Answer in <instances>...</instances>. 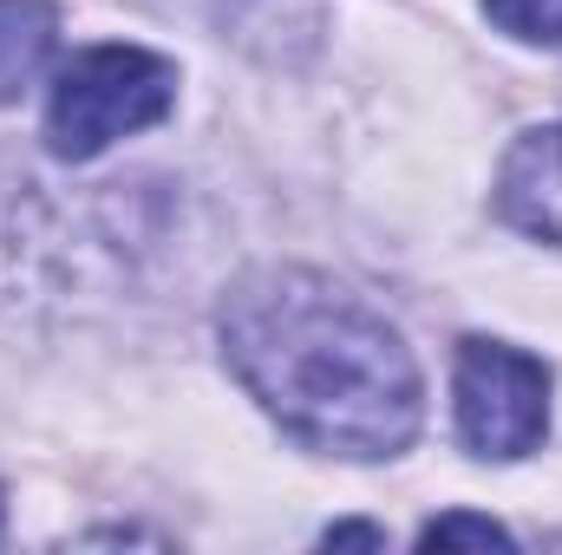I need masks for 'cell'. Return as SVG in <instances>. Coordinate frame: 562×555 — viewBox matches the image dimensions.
Listing matches in <instances>:
<instances>
[{
    "label": "cell",
    "mask_w": 562,
    "mask_h": 555,
    "mask_svg": "<svg viewBox=\"0 0 562 555\" xmlns=\"http://www.w3.org/2000/svg\"><path fill=\"white\" fill-rule=\"evenodd\" d=\"M216 333L243 393L307 451L400 457L419 438V360L347 281L321 269H256L229 287Z\"/></svg>",
    "instance_id": "6da1fadb"
},
{
    "label": "cell",
    "mask_w": 562,
    "mask_h": 555,
    "mask_svg": "<svg viewBox=\"0 0 562 555\" xmlns=\"http://www.w3.org/2000/svg\"><path fill=\"white\" fill-rule=\"evenodd\" d=\"M177 105V66L144 46H86L53 72L46 150L59 163H92L132 132L164 125Z\"/></svg>",
    "instance_id": "7a4b0ae2"
},
{
    "label": "cell",
    "mask_w": 562,
    "mask_h": 555,
    "mask_svg": "<svg viewBox=\"0 0 562 555\" xmlns=\"http://www.w3.org/2000/svg\"><path fill=\"white\" fill-rule=\"evenodd\" d=\"M451 406L471 457L517 464L550 431V366L504 340H464L451 373Z\"/></svg>",
    "instance_id": "3957f363"
},
{
    "label": "cell",
    "mask_w": 562,
    "mask_h": 555,
    "mask_svg": "<svg viewBox=\"0 0 562 555\" xmlns=\"http://www.w3.org/2000/svg\"><path fill=\"white\" fill-rule=\"evenodd\" d=\"M497 216L537 242L562 249V125H537L504 150L497 170Z\"/></svg>",
    "instance_id": "277c9868"
},
{
    "label": "cell",
    "mask_w": 562,
    "mask_h": 555,
    "mask_svg": "<svg viewBox=\"0 0 562 555\" xmlns=\"http://www.w3.org/2000/svg\"><path fill=\"white\" fill-rule=\"evenodd\" d=\"M59 46V0H0V105H13Z\"/></svg>",
    "instance_id": "5b68a950"
},
{
    "label": "cell",
    "mask_w": 562,
    "mask_h": 555,
    "mask_svg": "<svg viewBox=\"0 0 562 555\" xmlns=\"http://www.w3.org/2000/svg\"><path fill=\"white\" fill-rule=\"evenodd\" d=\"M484 13L524 46H562V0H484Z\"/></svg>",
    "instance_id": "8992f818"
},
{
    "label": "cell",
    "mask_w": 562,
    "mask_h": 555,
    "mask_svg": "<svg viewBox=\"0 0 562 555\" xmlns=\"http://www.w3.org/2000/svg\"><path fill=\"white\" fill-rule=\"evenodd\" d=\"M445 543H484V550L497 543V550H510V530L491 523V517H471V510H445L419 530V550H445Z\"/></svg>",
    "instance_id": "52a82bcc"
},
{
    "label": "cell",
    "mask_w": 562,
    "mask_h": 555,
    "mask_svg": "<svg viewBox=\"0 0 562 555\" xmlns=\"http://www.w3.org/2000/svg\"><path fill=\"white\" fill-rule=\"evenodd\" d=\"M327 543H367V550H380V543H386V530H367V523H334V530H327Z\"/></svg>",
    "instance_id": "ba28073f"
},
{
    "label": "cell",
    "mask_w": 562,
    "mask_h": 555,
    "mask_svg": "<svg viewBox=\"0 0 562 555\" xmlns=\"http://www.w3.org/2000/svg\"><path fill=\"white\" fill-rule=\"evenodd\" d=\"M0 523H7V490H0Z\"/></svg>",
    "instance_id": "9c48e42d"
}]
</instances>
